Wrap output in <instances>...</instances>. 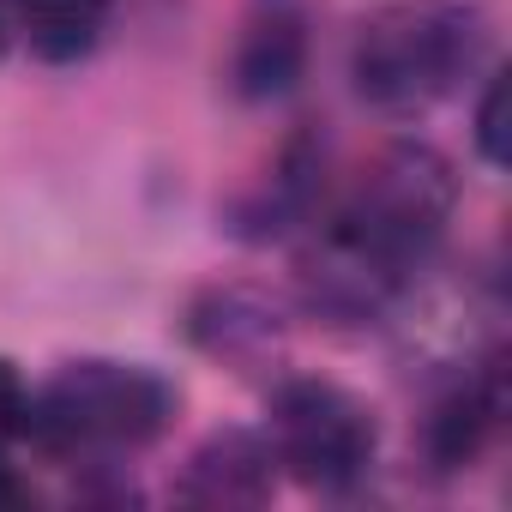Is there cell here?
<instances>
[{"mask_svg":"<svg viewBox=\"0 0 512 512\" xmlns=\"http://www.w3.org/2000/svg\"><path fill=\"white\" fill-rule=\"evenodd\" d=\"M458 205L452 163L422 139L380 145L350 187L308 217L302 296L332 326H368L398 314L404 290L428 278Z\"/></svg>","mask_w":512,"mask_h":512,"instance_id":"6da1fadb","label":"cell"},{"mask_svg":"<svg viewBox=\"0 0 512 512\" xmlns=\"http://www.w3.org/2000/svg\"><path fill=\"white\" fill-rule=\"evenodd\" d=\"M488 61L482 0H386L350 43L356 97L380 115H428Z\"/></svg>","mask_w":512,"mask_h":512,"instance_id":"7a4b0ae2","label":"cell"},{"mask_svg":"<svg viewBox=\"0 0 512 512\" xmlns=\"http://www.w3.org/2000/svg\"><path fill=\"white\" fill-rule=\"evenodd\" d=\"M181 410L175 380L145 362L79 356L31 392L25 440L55 464H121L169 434Z\"/></svg>","mask_w":512,"mask_h":512,"instance_id":"3957f363","label":"cell"},{"mask_svg":"<svg viewBox=\"0 0 512 512\" xmlns=\"http://www.w3.org/2000/svg\"><path fill=\"white\" fill-rule=\"evenodd\" d=\"M266 440L278 470H290L302 488L314 494H350L356 482H368L374 458H380V422L374 410L320 374H290L272 386V410H266Z\"/></svg>","mask_w":512,"mask_h":512,"instance_id":"277c9868","label":"cell"},{"mask_svg":"<svg viewBox=\"0 0 512 512\" xmlns=\"http://www.w3.org/2000/svg\"><path fill=\"white\" fill-rule=\"evenodd\" d=\"M506 422V374H500V350H482L470 362L452 368V380L434 392L428 422H422V446L434 470H470L494 434Z\"/></svg>","mask_w":512,"mask_h":512,"instance_id":"5b68a950","label":"cell"},{"mask_svg":"<svg viewBox=\"0 0 512 512\" xmlns=\"http://www.w3.org/2000/svg\"><path fill=\"white\" fill-rule=\"evenodd\" d=\"M302 67H308V7L302 0H253L235 37V61H229L235 97L272 103L296 91Z\"/></svg>","mask_w":512,"mask_h":512,"instance_id":"8992f818","label":"cell"},{"mask_svg":"<svg viewBox=\"0 0 512 512\" xmlns=\"http://www.w3.org/2000/svg\"><path fill=\"white\" fill-rule=\"evenodd\" d=\"M272 488H278V458H272V440L253 428L211 434L175 482V494L193 506H266Z\"/></svg>","mask_w":512,"mask_h":512,"instance_id":"52a82bcc","label":"cell"},{"mask_svg":"<svg viewBox=\"0 0 512 512\" xmlns=\"http://www.w3.org/2000/svg\"><path fill=\"white\" fill-rule=\"evenodd\" d=\"M13 37L49 67H79L109 37V0H13Z\"/></svg>","mask_w":512,"mask_h":512,"instance_id":"ba28073f","label":"cell"},{"mask_svg":"<svg viewBox=\"0 0 512 512\" xmlns=\"http://www.w3.org/2000/svg\"><path fill=\"white\" fill-rule=\"evenodd\" d=\"M193 338L217 356H253V350H266L278 338V314L260 302V296H247V290H217L199 302L193 314Z\"/></svg>","mask_w":512,"mask_h":512,"instance_id":"9c48e42d","label":"cell"},{"mask_svg":"<svg viewBox=\"0 0 512 512\" xmlns=\"http://www.w3.org/2000/svg\"><path fill=\"white\" fill-rule=\"evenodd\" d=\"M25 422H31V386H25L19 362L0 356V458L25 446Z\"/></svg>","mask_w":512,"mask_h":512,"instance_id":"30bf717a","label":"cell"},{"mask_svg":"<svg viewBox=\"0 0 512 512\" xmlns=\"http://www.w3.org/2000/svg\"><path fill=\"white\" fill-rule=\"evenodd\" d=\"M476 151H482V163L506 157V85L500 79H488V91L476 103Z\"/></svg>","mask_w":512,"mask_h":512,"instance_id":"8fae6325","label":"cell"},{"mask_svg":"<svg viewBox=\"0 0 512 512\" xmlns=\"http://www.w3.org/2000/svg\"><path fill=\"white\" fill-rule=\"evenodd\" d=\"M7 43H13V0H0V55H7Z\"/></svg>","mask_w":512,"mask_h":512,"instance_id":"7c38bea8","label":"cell"}]
</instances>
